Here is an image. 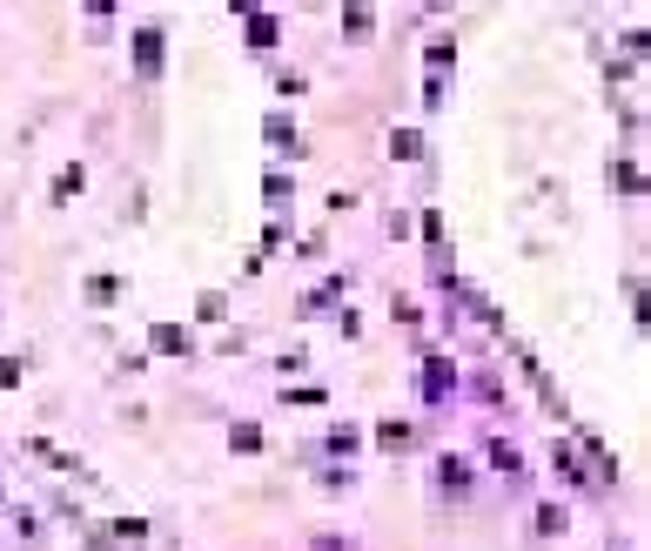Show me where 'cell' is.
<instances>
[{"instance_id":"obj_1","label":"cell","mask_w":651,"mask_h":551,"mask_svg":"<svg viewBox=\"0 0 651 551\" xmlns=\"http://www.w3.org/2000/svg\"><path fill=\"white\" fill-rule=\"evenodd\" d=\"M135 54H141V75H162V54H168L162 28H141V34H135Z\"/></svg>"},{"instance_id":"obj_2","label":"cell","mask_w":651,"mask_h":551,"mask_svg":"<svg viewBox=\"0 0 651 551\" xmlns=\"http://www.w3.org/2000/svg\"><path fill=\"white\" fill-rule=\"evenodd\" d=\"M148 343H155V350H168V356H182V350H188V330H175V323H168V330H155Z\"/></svg>"},{"instance_id":"obj_3","label":"cell","mask_w":651,"mask_h":551,"mask_svg":"<svg viewBox=\"0 0 651 551\" xmlns=\"http://www.w3.org/2000/svg\"><path fill=\"white\" fill-rule=\"evenodd\" d=\"M115 296H122V283H115V276H94V283H88V303H115Z\"/></svg>"}]
</instances>
